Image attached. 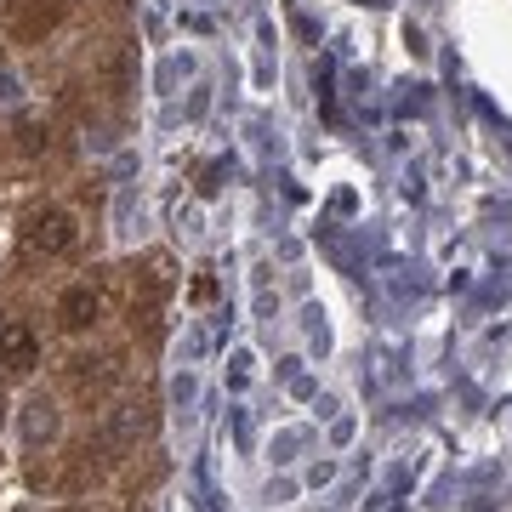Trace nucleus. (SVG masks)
Here are the masks:
<instances>
[{
	"label": "nucleus",
	"instance_id": "nucleus-6",
	"mask_svg": "<svg viewBox=\"0 0 512 512\" xmlns=\"http://www.w3.org/2000/svg\"><path fill=\"white\" fill-rule=\"evenodd\" d=\"M143 427H148V410H143V404H120V410L109 416V427H103V444H114V450H120V444H131Z\"/></svg>",
	"mask_w": 512,
	"mask_h": 512
},
{
	"label": "nucleus",
	"instance_id": "nucleus-4",
	"mask_svg": "<svg viewBox=\"0 0 512 512\" xmlns=\"http://www.w3.org/2000/svg\"><path fill=\"white\" fill-rule=\"evenodd\" d=\"M35 359H40L35 330H29V325H0V365L23 376V370H35Z\"/></svg>",
	"mask_w": 512,
	"mask_h": 512
},
{
	"label": "nucleus",
	"instance_id": "nucleus-1",
	"mask_svg": "<svg viewBox=\"0 0 512 512\" xmlns=\"http://www.w3.org/2000/svg\"><path fill=\"white\" fill-rule=\"evenodd\" d=\"M63 12H69V0H6V29H12V40L35 46L63 23Z\"/></svg>",
	"mask_w": 512,
	"mask_h": 512
},
{
	"label": "nucleus",
	"instance_id": "nucleus-7",
	"mask_svg": "<svg viewBox=\"0 0 512 512\" xmlns=\"http://www.w3.org/2000/svg\"><path fill=\"white\" fill-rule=\"evenodd\" d=\"M109 382H120V365L114 359H74V387L80 393H103Z\"/></svg>",
	"mask_w": 512,
	"mask_h": 512
},
{
	"label": "nucleus",
	"instance_id": "nucleus-5",
	"mask_svg": "<svg viewBox=\"0 0 512 512\" xmlns=\"http://www.w3.org/2000/svg\"><path fill=\"white\" fill-rule=\"evenodd\" d=\"M23 439H29V450L57 439V404L52 399H29V410H23Z\"/></svg>",
	"mask_w": 512,
	"mask_h": 512
},
{
	"label": "nucleus",
	"instance_id": "nucleus-2",
	"mask_svg": "<svg viewBox=\"0 0 512 512\" xmlns=\"http://www.w3.org/2000/svg\"><path fill=\"white\" fill-rule=\"evenodd\" d=\"M23 239H29V251H46V256L69 251V245H74V217H69V211H57V205H46V211L29 217Z\"/></svg>",
	"mask_w": 512,
	"mask_h": 512
},
{
	"label": "nucleus",
	"instance_id": "nucleus-3",
	"mask_svg": "<svg viewBox=\"0 0 512 512\" xmlns=\"http://www.w3.org/2000/svg\"><path fill=\"white\" fill-rule=\"evenodd\" d=\"M57 319H63V330H92L103 319V296L92 285H69V291L57 296Z\"/></svg>",
	"mask_w": 512,
	"mask_h": 512
}]
</instances>
